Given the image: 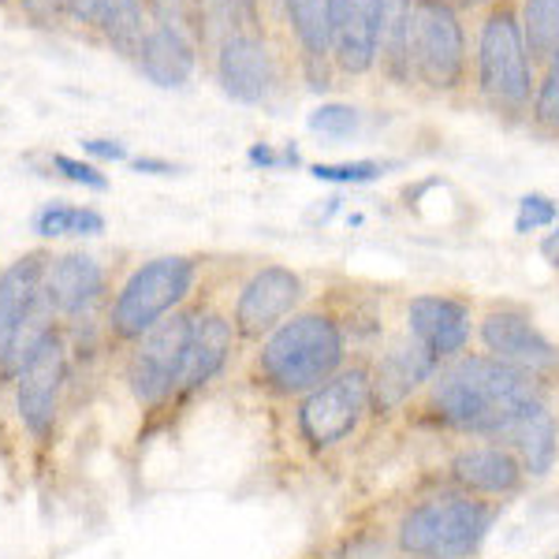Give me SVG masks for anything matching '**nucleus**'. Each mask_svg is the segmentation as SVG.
Here are the masks:
<instances>
[{
    "instance_id": "1",
    "label": "nucleus",
    "mask_w": 559,
    "mask_h": 559,
    "mask_svg": "<svg viewBox=\"0 0 559 559\" xmlns=\"http://www.w3.org/2000/svg\"><path fill=\"white\" fill-rule=\"evenodd\" d=\"M545 400V381L485 355H459L432 373L421 392V414L440 429L496 440L526 407Z\"/></svg>"
},
{
    "instance_id": "2",
    "label": "nucleus",
    "mask_w": 559,
    "mask_h": 559,
    "mask_svg": "<svg viewBox=\"0 0 559 559\" xmlns=\"http://www.w3.org/2000/svg\"><path fill=\"white\" fill-rule=\"evenodd\" d=\"M347 366V324L332 310H299L261 340L250 384L273 400H302Z\"/></svg>"
},
{
    "instance_id": "3",
    "label": "nucleus",
    "mask_w": 559,
    "mask_h": 559,
    "mask_svg": "<svg viewBox=\"0 0 559 559\" xmlns=\"http://www.w3.org/2000/svg\"><path fill=\"white\" fill-rule=\"evenodd\" d=\"M500 503L463 489L432 492L411 503L392 526V545L407 559H471L485 545Z\"/></svg>"
},
{
    "instance_id": "4",
    "label": "nucleus",
    "mask_w": 559,
    "mask_h": 559,
    "mask_svg": "<svg viewBox=\"0 0 559 559\" xmlns=\"http://www.w3.org/2000/svg\"><path fill=\"white\" fill-rule=\"evenodd\" d=\"M198 284V261L187 254H165L139 265L123 280L116 292L112 306H108V336L116 344H134L150 329H157L165 318L183 310Z\"/></svg>"
},
{
    "instance_id": "5",
    "label": "nucleus",
    "mask_w": 559,
    "mask_h": 559,
    "mask_svg": "<svg viewBox=\"0 0 559 559\" xmlns=\"http://www.w3.org/2000/svg\"><path fill=\"white\" fill-rule=\"evenodd\" d=\"M477 83L503 112H526L537 94L534 60L526 49L522 20L511 4H492L477 34Z\"/></svg>"
},
{
    "instance_id": "6",
    "label": "nucleus",
    "mask_w": 559,
    "mask_h": 559,
    "mask_svg": "<svg viewBox=\"0 0 559 559\" xmlns=\"http://www.w3.org/2000/svg\"><path fill=\"white\" fill-rule=\"evenodd\" d=\"M369 411H373V373L369 362H350L332 381L302 395L295 407V429L310 452H332L347 437H355Z\"/></svg>"
},
{
    "instance_id": "7",
    "label": "nucleus",
    "mask_w": 559,
    "mask_h": 559,
    "mask_svg": "<svg viewBox=\"0 0 559 559\" xmlns=\"http://www.w3.org/2000/svg\"><path fill=\"white\" fill-rule=\"evenodd\" d=\"M198 310H176L157 329H150L142 340H134L128 358H123V381L139 407H165L179 395L187 355H191Z\"/></svg>"
},
{
    "instance_id": "8",
    "label": "nucleus",
    "mask_w": 559,
    "mask_h": 559,
    "mask_svg": "<svg viewBox=\"0 0 559 559\" xmlns=\"http://www.w3.org/2000/svg\"><path fill=\"white\" fill-rule=\"evenodd\" d=\"M411 75L429 90H455L466 75V38L452 0H414Z\"/></svg>"
},
{
    "instance_id": "9",
    "label": "nucleus",
    "mask_w": 559,
    "mask_h": 559,
    "mask_svg": "<svg viewBox=\"0 0 559 559\" xmlns=\"http://www.w3.org/2000/svg\"><path fill=\"white\" fill-rule=\"evenodd\" d=\"M477 340H481L485 355L500 358V362L522 369V373L548 381L559 373V344L537 329L530 310L515 302H500L477 318Z\"/></svg>"
},
{
    "instance_id": "10",
    "label": "nucleus",
    "mask_w": 559,
    "mask_h": 559,
    "mask_svg": "<svg viewBox=\"0 0 559 559\" xmlns=\"http://www.w3.org/2000/svg\"><path fill=\"white\" fill-rule=\"evenodd\" d=\"M64 388H68V344L57 332L41 347V355L23 369L20 381L12 384L20 426L38 444H49L52 432H57L60 411H64Z\"/></svg>"
},
{
    "instance_id": "11",
    "label": "nucleus",
    "mask_w": 559,
    "mask_h": 559,
    "mask_svg": "<svg viewBox=\"0 0 559 559\" xmlns=\"http://www.w3.org/2000/svg\"><path fill=\"white\" fill-rule=\"evenodd\" d=\"M306 295V284L295 269L287 265H261L236 295L231 324L236 336L247 344H261L269 332H276L292 313H299V302Z\"/></svg>"
},
{
    "instance_id": "12",
    "label": "nucleus",
    "mask_w": 559,
    "mask_h": 559,
    "mask_svg": "<svg viewBox=\"0 0 559 559\" xmlns=\"http://www.w3.org/2000/svg\"><path fill=\"white\" fill-rule=\"evenodd\" d=\"M216 79L239 105H261L276 90V60L265 38L250 26H231L216 45Z\"/></svg>"
},
{
    "instance_id": "13",
    "label": "nucleus",
    "mask_w": 559,
    "mask_h": 559,
    "mask_svg": "<svg viewBox=\"0 0 559 559\" xmlns=\"http://www.w3.org/2000/svg\"><path fill=\"white\" fill-rule=\"evenodd\" d=\"M474 332L477 321L471 302L455 295H414L407 302V336L418 340L440 366L466 355Z\"/></svg>"
},
{
    "instance_id": "14",
    "label": "nucleus",
    "mask_w": 559,
    "mask_h": 559,
    "mask_svg": "<svg viewBox=\"0 0 559 559\" xmlns=\"http://www.w3.org/2000/svg\"><path fill=\"white\" fill-rule=\"evenodd\" d=\"M448 481L452 489H463L481 500H508V496L522 492L526 485V471L515 459V452L496 440H481V444H466L448 459Z\"/></svg>"
},
{
    "instance_id": "15",
    "label": "nucleus",
    "mask_w": 559,
    "mask_h": 559,
    "mask_svg": "<svg viewBox=\"0 0 559 559\" xmlns=\"http://www.w3.org/2000/svg\"><path fill=\"white\" fill-rule=\"evenodd\" d=\"M105 299V269L90 254H60L45 265L41 302L57 321H79Z\"/></svg>"
},
{
    "instance_id": "16",
    "label": "nucleus",
    "mask_w": 559,
    "mask_h": 559,
    "mask_svg": "<svg viewBox=\"0 0 559 559\" xmlns=\"http://www.w3.org/2000/svg\"><path fill=\"white\" fill-rule=\"evenodd\" d=\"M437 369H440L437 358L411 336L381 350V358L369 366V373H373V407L400 411L407 400L426 392V384L432 381Z\"/></svg>"
},
{
    "instance_id": "17",
    "label": "nucleus",
    "mask_w": 559,
    "mask_h": 559,
    "mask_svg": "<svg viewBox=\"0 0 559 559\" xmlns=\"http://www.w3.org/2000/svg\"><path fill=\"white\" fill-rule=\"evenodd\" d=\"M239 336L228 313L221 310H198L194 318V336H191V355H187L183 381H179V395H194L202 388H210L216 377L228 369L231 350H236Z\"/></svg>"
},
{
    "instance_id": "18",
    "label": "nucleus",
    "mask_w": 559,
    "mask_h": 559,
    "mask_svg": "<svg viewBox=\"0 0 559 559\" xmlns=\"http://www.w3.org/2000/svg\"><path fill=\"white\" fill-rule=\"evenodd\" d=\"M332 64L347 75H366L377 64L373 0H329Z\"/></svg>"
},
{
    "instance_id": "19",
    "label": "nucleus",
    "mask_w": 559,
    "mask_h": 559,
    "mask_svg": "<svg viewBox=\"0 0 559 559\" xmlns=\"http://www.w3.org/2000/svg\"><path fill=\"white\" fill-rule=\"evenodd\" d=\"M496 444L511 448L526 477H545L559 459V421L548 400L534 403L496 437Z\"/></svg>"
},
{
    "instance_id": "20",
    "label": "nucleus",
    "mask_w": 559,
    "mask_h": 559,
    "mask_svg": "<svg viewBox=\"0 0 559 559\" xmlns=\"http://www.w3.org/2000/svg\"><path fill=\"white\" fill-rule=\"evenodd\" d=\"M45 265L49 258L41 250L15 258L12 265L0 273V347L8 344L23 321H31L41 310V287H45Z\"/></svg>"
},
{
    "instance_id": "21",
    "label": "nucleus",
    "mask_w": 559,
    "mask_h": 559,
    "mask_svg": "<svg viewBox=\"0 0 559 559\" xmlns=\"http://www.w3.org/2000/svg\"><path fill=\"white\" fill-rule=\"evenodd\" d=\"M134 60H139V71L153 86L179 90V86L191 83V75H194V38H187V34H179V31H168V26L150 23L146 41H142V49L134 52Z\"/></svg>"
},
{
    "instance_id": "22",
    "label": "nucleus",
    "mask_w": 559,
    "mask_h": 559,
    "mask_svg": "<svg viewBox=\"0 0 559 559\" xmlns=\"http://www.w3.org/2000/svg\"><path fill=\"white\" fill-rule=\"evenodd\" d=\"M411 15L414 0H373L377 60L392 83H411Z\"/></svg>"
},
{
    "instance_id": "23",
    "label": "nucleus",
    "mask_w": 559,
    "mask_h": 559,
    "mask_svg": "<svg viewBox=\"0 0 559 559\" xmlns=\"http://www.w3.org/2000/svg\"><path fill=\"white\" fill-rule=\"evenodd\" d=\"M287 23H292L295 38H299L306 68L313 71V86L318 83V71L332 60V38H329V0H284Z\"/></svg>"
},
{
    "instance_id": "24",
    "label": "nucleus",
    "mask_w": 559,
    "mask_h": 559,
    "mask_svg": "<svg viewBox=\"0 0 559 559\" xmlns=\"http://www.w3.org/2000/svg\"><path fill=\"white\" fill-rule=\"evenodd\" d=\"M94 23L105 31V38L116 45L120 52H134L146 41V4L142 0H94Z\"/></svg>"
},
{
    "instance_id": "25",
    "label": "nucleus",
    "mask_w": 559,
    "mask_h": 559,
    "mask_svg": "<svg viewBox=\"0 0 559 559\" xmlns=\"http://www.w3.org/2000/svg\"><path fill=\"white\" fill-rule=\"evenodd\" d=\"M519 20L534 64H548L559 57V0H526Z\"/></svg>"
},
{
    "instance_id": "26",
    "label": "nucleus",
    "mask_w": 559,
    "mask_h": 559,
    "mask_svg": "<svg viewBox=\"0 0 559 559\" xmlns=\"http://www.w3.org/2000/svg\"><path fill=\"white\" fill-rule=\"evenodd\" d=\"M34 231L45 239H60V236H102L105 231V216L90 205H68V202H52L38 210L34 216Z\"/></svg>"
},
{
    "instance_id": "27",
    "label": "nucleus",
    "mask_w": 559,
    "mask_h": 559,
    "mask_svg": "<svg viewBox=\"0 0 559 559\" xmlns=\"http://www.w3.org/2000/svg\"><path fill=\"white\" fill-rule=\"evenodd\" d=\"M534 123H537V128L559 134V57L548 60V64H545V79L537 83Z\"/></svg>"
},
{
    "instance_id": "28",
    "label": "nucleus",
    "mask_w": 559,
    "mask_h": 559,
    "mask_svg": "<svg viewBox=\"0 0 559 559\" xmlns=\"http://www.w3.org/2000/svg\"><path fill=\"white\" fill-rule=\"evenodd\" d=\"M306 123H310V131L340 142V139H350V134L358 131L362 116H358V108H350V105H318Z\"/></svg>"
},
{
    "instance_id": "29",
    "label": "nucleus",
    "mask_w": 559,
    "mask_h": 559,
    "mask_svg": "<svg viewBox=\"0 0 559 559\" xmlns=\"http://www.w3.org/2000/svg\"><path fill=\"white\" fill-rule=\"evenodd\" d=\"M313 179L321 183H373L388 173L384 160H340V165H313Z\"/></svg>"
},
{
    "instance_id": "30",
    "label": "nucleus",
    "mask_w": 559,
    "mask_h": 559,
    "mask_svg": "<svg viewBox=\"0 0 559 559\" xmlns=\"http://www.w3.org/2000/svg\"><path fill=\"white\" fill-rule=\"evenodd\" d=\"M559 221V202L548 194H526L519 202V213H515V231L519 236H530V231H540V228H556Z\"/></svg>"
},
{
    "instance_id": "31",
    "label": "nucleus",
    "mask_w": 559,
    "mask_h": 559,
    "mask_svg": "<svg viewBox=\"0 0 559 559\" xmlns=\"http://www.w3.org/2000/svg\"><path fill=\"white\" fill-rule=\"evenodd\" d=\"M52 168L75 187H86V191H108V179L97 165L90 160H79V157H68V153H52Z\"/></svg>"
},
{
    "instance_id": "32",
    "label": "nucleus",
    "mask_w": 559,
    "mask_h": 559,
    "mask_svg": "<svg viewBox=\"0 0 559 559\" xmlns=\"http://www.w3.org/2000/svg\"><path fill=\"white\" fill-rule=\"evenodd\" d=\"M250 165H261V168H284V165H299V153H295V146H287L284 153H276L269 142H254L250 146Z\"/></svg>"
},
{
    "instance_id": "33",
    "label": "nucleus",
    "mask_w": 559,
    "mask_h": 559,
    "mask_svg": "<svg viewBox=\"0 0 559 559\" xmlns=\"http://www.w3.org/2000/svg\"><path fill=\"white\" fill-rule=\"evenodd\" d=\"M83 150L97 160H128V146L116 139H86Z\"/></svg>"
},
{
    "instance_id": "34",
    "label": "nucleus",
    "mask_w": 559,
    "mask_h": 559,
    "mask_svg": "<svg viewBox=\"0 0 559 559\" xmlns=\"http://www.w3.org/2000/svg\"><path fill=\"white\" fill-rule=\"evenodd\" d=\"M131 168H134V173H146V176H173V173H179L173 160H160V157H134Z\"/></svg>"
},
{
    "instance_id": "35",
    "label": "nucleus",
    "mask_w": 559,
    "mask_h": 559,
    "mask_svg": "<svg viewBox=\"0 0 559 559\" xmlns=\"http://www.w3.org/2000/svg\"><path fill=\"white\" fill-rule=\"evenodd\" d=\"M23 12H31L34 20H49V15L60 12V4H68V0H20Z\"/></svg>"
},
{
    "instance_id": "36",
    "label": "nucleus",
    "mask_w": 559,
    "mask_h": 559,
    "mask_svg": "<svg viewBox=\"0 0 559 559\" xmlns=\"http://www.w3.org/2000/svg\"><path fill=\"white\" fill-rule=\"evenodd\" d=\"M540 258H545L548 261V265H556L559 269V228H552V231H548V236L545 239H540Z\"/></svg>"
},
{
    "instance_id": "37",
    "label": "nucleus",
    "mask_w": 559,
    "mask_h": 559,
    "mask_svg": "<svg viewBox=\"0 0 559 559\" xmlns=\"http://www.w3.org/2000/svg\"><path fill=\"white\" fill-rule=\"evenodd\" d=\"M463 4H489V0H463Z\"/></svg>"
},
{
    "instance_id": "38",
    "label": "nucleus",
    "mask_w": 559,
    "mask_h": 559,
    "mask_svg": "<svg viewBox=\"0 0 559 559\" xmlns=\"http://www.w3.org/2000/svg\"><path fill=\"white\" fill-rule=\"evenodd\" d=\"M395 559H407V556H395Z\"/></svg>"
},
{
    "instance_id": "39",
    "label": "nucleus",
    "mask_w": 559,
    "mask_h": 559,
    "mask_svg": "<svg viewBox=\"0 0 559 559\" xmlns=\"http://www.w3.org/2000/svg\"><path fill=\"white\" fill-rule=\"evenodd\" d=\"M552 559H559V552H556V556H552Z\"/></svg>"
}]
</instances>
